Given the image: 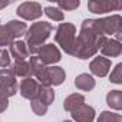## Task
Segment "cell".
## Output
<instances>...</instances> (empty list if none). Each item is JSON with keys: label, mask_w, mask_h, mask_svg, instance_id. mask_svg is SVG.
<instances>
[{"label": "cell", "mask_w": 122, "mask_h": 122, "mask_svg": "<svg viewBox=\"0 0 122 122\" xmlns=\"http://www.w3.org/2000/svg\"><path fill=\"white\" fill-rule=\"evenodd\" d=\"M7 106H9V96L0 89V113L5 112L7 109Z\"/></svg>", "instance_id": "29"}, {"label": "cell", "mask_w": 122, "mask_h": 122, "mask_svg": "<svg viewBox=\"0 0 122 122\" xmlns=\"http://www.w3.org/2000/svg\"><path fill=\"white\" fill-rule=\"evenodd\" d=\"M13 2L12 0H9V2H3V3H0V9H3V7H6V6H9V5H12Z\"/></svg>", "instance_id": "30"}, {"label": "cell", "mask_w": 122, "mask_h": 122, "mask_svg": "<svg viewBox=\"0 0 122 122\" xmlns=\"http://www.w3.org/2000/svg\"><path fill=\"white\" fill-rule=\"evenodd\" d=\"M29 65H30L32 75L36 78V81L39 82V85H42V86H50L49 68L40 62V60L37 59V56H30V59H29Z\"/></svg>", "instance_id": "7"}, {"label": "cell", "mask_w": 122, "mask_h": 122, "mask_svg": "<svg viewBox=\"0 0 122 122\" xmlns=\"http://www.w3.org/2000/svg\"><path fill=\"white\" fill-rule=\"evenodd\" d=\"M10 63H12V57H10V53L7 49H0V68L3 69H7L10 68Z\"/></svg>", "instance_id": "28"}, {"label": "cell", "mask_w": 122, "mask_h": 122, "mask_svg": "<svg viewBox=\"0 0 122 122\" xmlns=\"http://www.w3.org/2000/svg\"><path fill=\"white\" fill-rule=\"evenodd\" d=\"M6 26H7V29L12 32L13 37L17 39V40H19V37L25 36L26 32H27V25H26L25 22H22V20H10Z\"/></svg>", "instance_id": "19"}, {"label": "cell", "mask_w": 122, "mask_h": 122, "mask_svg": "<svg viewBox=\"0 0 122 122\" xmlns=\"http://www.w3.org/2000/svg\"><path fill=\"white\" fill-rule=\"evenodd\" d=\"M109 81L112 83H116V85H121L122 83V63H118L115 66V69L109 75Z\"/></svg>", "instance_id": "27"}, {"label": "cell", "mask_w": 122, "mask_h": 122, "mask_svg": "<svg viewBox=\"0 0 122 122\" xmlns=\"http://www.w3.org/2000/svg\"><path fill=\"white\" fill-rule=\"evenodd\" d=\"M12 71H13L15 76L23 78V79L32 78V71H30V65H29L27 60H15Z\"/></svg>", "instance_id": "16"}, {"label": "cell", "mask_w": 122, "mask_h": 122, "mask_svg": "<svg viewBox=\"0 0 122 122\" xmlns=\"http://www.w3.org/2000/svg\"><path fill=\"white\" fill-rule=\"evenodd\" d=\"M96 122H122V116L119 113H113L111 111H103V112H101Z\"/></svg>", "instance_id": "24"}, {"label": "cell", "mask_w": 122, "mask_h": 122, "mask_svg": "<svg viewBox=\"0 0 122 122\" xmlns=\"http://www.w3.org/2000/svg\"><path fill=\"white\" fill-rule=\"evenodd\" d=\"M63 122H72V121H63Z\"/></svg>", "instance_id": "31"}, {"label": "cell", "mask_w": 122, "mask_h": 122, "mask_svg": "<svg viewBox=\"0 0 122 122\" xmlns=\"http://www.w3.org/2000/svg\"><path fill=\"white\" fill-rule=\"evenodd\" d=\"M9 53L12 57H15V60H26L30 53H29V49L26 46V43L23 40H15L10 43V47H9Z\"/></svg>", "instance_id": "14"}, {"label": "cell", "mask_w": 122, "mask_h": 122, "mask_svg": "<svg viewBox=\"0 0 122 122\" xmlns=\"http://www.w3.org/2000/svg\"><path fill=\"white\" fill-rule=\"evenodd\" d=\"M39 82L35 81L33 78H26L20 82V86H19V91H20V95L25 98V99H36L37 96V91H39Z\"/></svg>", "instance_id": "11"}, {"label": "cell", "mask_w": 122, "mask_h": 122, "mask_svg": "<svg viewBox=\"0 0 122 122\" xmlns=\"http://www.w3.org/2000/svg\"><path fill=\"white\" fill-rule=\"evenodd\" d=\"M30 106H32L33 113L37 115V116H43V115H46V112H47V106H46L45 103H42L40 101H37V99H32V101H30Z\"/></svg>", "instance_id": "25"}, {"label": "cell", "mask_w": 122, "mask_h": 122, "mask_svg": "<svg viewBox=\"0 0 122 122\" xmlns=\"http://www.w3.org/2000/svg\"><path fill=\"white\" fill-rule=\"evenodd\" d=\"M16 13L19 17H22L25 20H36V19L42 17V15H43L42 5L37 2H25V3L19 5V7L16 9Z\"/></svg>", "instance_id": "8"}, {"label": "cell", "mask_w": 122, "mask_h": 122, "mask_svg": "<svg viewBox=\"0 0 122 122\" xmlns=\"http://www.w3.org/2000/svg\"><path fill=\"white\" fill-rule=\"evenodd\" d=\"M55 42L65 50L68 55H73L75 45H76V27L73 23L63 22L60 23L55 33Z\"/></svg>", "instance_id": "3"}, {"label": "cell", "mask_w": 122, "mask_h": 122, "mask_svg": "<svg viewBox=\"0 0 122 122\" xmlns=\"http://www.w3.org/2000/svg\"><path fill=\"white\" fill-rule=\"evenodd\" d=\"M106 103L109 108L115 109V111H121L122 109V92L121 91H111L106 95Z\"/></svg>", "instance_id": "21"}, {"label": "cell", "mask_w": 122, "mask_h": 122, "mask_svg": "<svg viewBox=\"0 0 122 122\" xmlns=\"http://www.w3.org/2000/svg\"><path fill=\"white\" fill-rule=\"evenodd\" d=\"M43 13H45L49 19H52V20H55V22H63V19H65L63 12L60 10V9H57L56 6H46V7L43 9Z\"/></svg>", "instance_id": "22"}, {"label": "cell", "mask_w": 122, "mask_h": 122, "mask_svg": "<svg viewBox=\"0 0 122 122\" xmlns=\"http://www.w3.org/2000/svg\"><path fill=\"white\" fill-rule=\"evenodd\" d=\"M37 56V59L43 65H55L57 62H60L62 59V55H60V50L53 45V43H47V45H43L37 49V53L35 55Z\"/></svg>", "instance_id": "5"}, {"label": "cell", "mask_w": 122, "mask_h": 122, "mask_svg": "<svg viewBox=\"0 0 122 122\" xmlns=\"http://www.w3.org/2000/svg\"><path fill=\"white\" fill-rule=\"evenodd\" d=\"M81 6L79 0H65V2H57V9L60 10H76Z\"/></svg>", "instance_id": "26"}, {"label": "cell", "mask_w": 122, "mask_h": 122, "mask_svg": "<svg viewBox=\"0 0 122 122\" xmlns=\"http://www.w3.org/2000/svg\"><path fill=\"white\" fill-rule=\"evenodd\" d=\"M52 32H53V26L49 22H36L30 27H27V32L25 35L26 36L25 43L32 56L37 53V49L43 46V43L49 39Z\"/></svg>", "instance_id": "2"}, {"label": "cell", "mask_w": 122, "mask_h": 122, "mask_svg": "<svg viewBox=\"0 0 122 122\" xmlns=\"http://www.w3.org/2000/svg\"><path fill=\"white\" fill-rule=\"evenodd\" d=\"M121 7H122V3L111 2V0H89L88 2L89 12L96 13V15H103L112 10H119Z\"/></svg>", "instance_id": "9"}, {"label": "cell", "mask_w": 122, "mask_h": 122, "mask_svg": "<svg viewBox=\"0 0 122 122\" xmlns=\"http://www.w3.org/2000/svg\"><path fill=\"white\" fill-rule=\"evenodd\" d=\"M96 27L102 36H115V40H121L122 37V17L119 15H112L109 17L95 19Z\"/></svg>", "instance_id": "4"}, {"label": "cell", "mask_w": 122, "mask_h": 122, "mask_svg": "<svg viewBox=\"0 0 122 122\" xmlns=\"http://www.w3.org/2000/svg\"><path fill=\"white\" fill-rule=\"evenodd\" d=\"M0 89L7 96H15L19 91V83L16 81V76L12 71V68L0 69Z\"/></svg>", "instance_id": "6"}, {"label": "cell", "mask_w": 122, "mask_h": 122, "mask_svg": "<svg viewBox=\"0 0 122 122\" xmlns=\"http://www.w3.org/2000/svg\"><path fill=\"white\" fill-rule=\"evenodd\" d=\"M37 101H40L42 103H45L46 106H49L50 103H53L55 101V91L50 88V86H39V91H37V96H36Z\"/></svg>", "instance_id": "20"}, {"label": "cell", "mask_w": 122, "mask_h": 122, "mask_svg": "<svg viewBox=\"0 0 122 122\" xmlns=\"http://www.w3.org/2000/svg\"><path fill=\"white\" fill-rule=\"evenodd\" d=\"M101 52H102L103 57L106 56V59L108 57H118L122 53V43L115 40V39H112V37L111 39L106 37L105 42L101 46Z\"/></svg>", "instance_id": "12"}, {"label": "cell", "mask_w": 122, "mask_h": 122, "mask_svg": "<svg viewBox=\"0 0 122 122\" xmlns=\"http://www.w3.org/2000/svg\"><path fill=\"white\" fill-rule=\"evenodd\" d=\"M83 103H85V96L82 93H72L68 98H65V101H63V109L68 111V112H72V111H75L76 108H79Z\"/></svg>", "instance_id": "17"}, {"label": "cell", "mask_w": 122, "mask_h": 122, "mask_svg": "<svg viewBox=\"0 0 122 122\" xmlns=\"http://www.w3.org/2000/svg\"><path fill=\"white\" fill-rule=\"evenodd\" d=\"M89 71L92 75L98 78H105L111 71V59H106L103 56H96L89 63Z\"/></svg>", "instance_id": "10"}, {"label": "cell", "mask_w": 122, "mask_h": 122, "mask_svg": "<svg viewBox=\"0 0 122 122\" xmlns=\"http://www.w3.org/2000/svg\"><path fill=\"white\" fill-rule=\"evenodd\" d=\"M49 79H50V85H53V86L62 85L66 79L65 69L60 66H50L49 68Z\"/></svg>", "instance_id": "18"}, {"label": "cell", "mask_w": 122, "mask_h": 122, "mask_svg": "<svg viewBox=\"0 0 122 122\" xmlns=\"http://www.w3.org/2000/svg\"><path fill=\"white\" fill-rule=\"evenodd\" d=\"M15 42V37L12 32L7 29L6 25H0V47L3 49V46H10V43Z\"/></svg>", "instance_id": "23"}, {"label": "cell", "mask_w": 122, "mask_h": 122, "mask_svg": "<svg viewBox=\"0 0 122 122\" xmlns=\"http://www.w3.org/2000/svg\"><path fill=\"white\" fill-rule=\"evenodd\" d=\"M105 39L106 37L99 33L95 19H85L81 25V32L76 36V45L72 56L82 60L95 56L101 50Z\"/></svg>", "instance_id": "1"}, {"label": "cell", "mask_w": 122, "mask_h": 122, "mask_svg": "<svg viewBox=\"0 0 122 122\" xmlns=\"http://www.w3.org/2000/svg\"><path fill=\"white\" fill-rule=\"evenodd\" d=\"M75 86L79 89V91H83V92H89L95 88V79L92 75L89 73H81L76 76L75 79Z\"/></svg>", "instance_id": "15"}, {"label": "cell", "mask_w": 122, "mask_h": 122, "mask_svg": "<svg viewBox=\"0 0 122 122\" xmlns=\"http://www.w3.org/2000/svg\"><path fill=\"white\" fill-rule=\"evenodd\" d=\"M72 113V118L75 122H93L95 119V109L86 103L81 105L79 108H76L75 111L71 112Z\"/></svg>", "instance_id": "13"}]
</instances>
